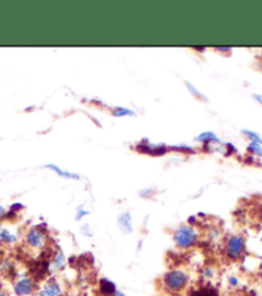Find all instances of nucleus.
Listing matches in <instances>:
<instances>
[{
    "instance_id": "1",
    "label": "nucleus",
    "mask_w": 262,
    "mask_h": 296,
    "mask_svg": "<svg viewBox=\"0 0 262 296\" xmlns=\"http://www.w3.org/2000/svg\"><path fill=\"white\" fill-rule=\"evenodd\" d=\"M200 238V234L197 229L192 226H181L175 230L174 242L179 249L186 250L193 248Z\"/></svg>"
},
{
    "instance_id": "2",
    "label": "nucleus",
    "mask_w": 262,
    "mask_h": 296,
    "mask_svg": "<svg viewBox=\"0 0 262 296\" xmlns=\"http://www.w3.org/2000/svg\"><path fill=\"white\" fill-rule=\"evenodd\" d=\"M188 283V274L181 269H174L164 274V289L170 293H180Z\"/></svg>"
},
{
    "instance_id": "3",
    "label": "nucleus",
    "mask_w": 262,
    "mask_h": 296,
    "mask_svg": "<svg viewBox=\"0 0 262 296\" xmlns=\"http://www.w3.org/2000/svg\"><path fill=\"white\" fill-rule=\"evenodd\" d=\"M245 250V240L243 236L233 234L225 242V255L230 260H238Z\"/></svg>"
},
{
    "instance_id": "4",
    "label": "nucleus",
    "mask_w": 262,
    "mask_h": 296,
    "mask_svg": "<svg viewBox=\"0 0 262 296\" xmlns=\"http://www.w3.org/2000/svg\"><path fill=\"white\" fill-rule=\"evenodd\" d=\"M26 244L32 249H42L45 246V234L39 227H34L25 236Z\"/></svg>"
},
{
    "instance_id": "5",
    "label": "nucleus",
    "mask_w": 262,
    "mask_h": 296,
    "mask_svg": "<svg viewBox=\"0 0 262 296\" xmlns=\"http://www.w3.org/2000/svg\"><path fill=\"white\" fill-rule=\"evenodd\" d=\"M137 151L140 154H147L150 156H162L167 152L168 147L166 144H152L145 139L138 144Z\"/></svg>"
},
{
    "instance_id": "6",
    "label": "nucleus",
    "mask_w": 262,
    "mask_h": 296,
    "mask_svg": "<svg viewBox=\"0 0 262 296\" xmlns=\"http://www.w3.org/2000/svg\"><path fill=\"white\" fill-rule=\"evenodd\" d=\"M14 293L18 296L31 295L35 291V282L28 277H22L14 282Z\"/></svg>"
},
{
    "instance_id": "7",
    "label": "nucleus",
    "mask_w": 262,
    "mask_h": 296,
    "mask_svg": "<svg viewBox=\"0 0 262 296\" xmlns=\"http://www.w3.org/2000/svg\"><path fill=\"white\" fill-rule=\"evenodd\" d=\"M39 296H63V290L57 281L50 279L40 289Z\"/></svg>"
},
{
    "instance_id": "8",
    "label": "nucleus",
    "mask_w": 262,
    "mask_h": 296,
    "mask_svg": "<svg viewBox=\"0 0 262 296\" xmlns=\"http://www.w3.org/2000/svg\"><path fill=\"white\" fill-rule=\"evenodd\" d=\"M50 268L53 269V271H62L63 268H64V265H66V259H64V255L60 252V250H57L56 252H54V255L52 256V259H50Z\"/></svg>"
},
{
    "instance_id": "9",
    "label": "nucleus",
    "mask_w": 262,
    "mask_h": 296,
    "mask_svg": "<svg viewBox=\"0 0 262 296\" xmlns=\"http://www.w3.org/2000/svg\"><path fill=\"white\" fill-rule=\"evenodd\" d=\"M17 241V236L11 232V230L5 228V227L0 226V242L1 244H7V245H12L14 244Z\"/></svg>"
},
{
    "instance_id": "10",
    "label": "nucleus",
    "mask_w": 262,
    "mask_h": 296,
    "mask_svg": "<svg viewBox=\"0 0 262 296\" xmlns=\"http://www.w3.org/2000/svg\"><path fill=\"white\" fill-rule=\"evenodd\" d=\"M196 140L197 142H201V143H204L206 146H210L211 143H220L221 140L219 139V137L215 134V133L212 132H206V133H202V134H200L198 137H196Z\"/></svg>"
},
{
    "instance_id": "11",
    "label": "nucleus",
    "mask_w": 262,
    "mask_h": 296,
    "mask_svg": "<svg viewBox=\"0 0 262 296\" xmlns=\"http://www.w3.org/2000/svg\"><path fill=\"white\" fill-rule=\"evenodd\" d=\"M46 167L50 169V170L54 171L57 175H60V177H62V178H66V179H80L81 178L79 174H75V173H71V171L62 170L60 166H57V165H54V164H48L46 165Z\"/></svg>"
},
{
    "instance_id": "12",
    "label": "nucleus",
    "mask_w": 262,
    "mask_h": 296,
    "mask_svg": "<svg viewBox=\"0 0 262 296\" xmlns=\"http://www.w3.org/2000/svg\"><path fill=\"white\" fill-rule=\"evenodd\" d=\"M119 226L123 233H130V232L133 230V226H131V215H130L129 213H123L122 215L119 218Z\"/></svg>"
},
{
    "instance_id": "13",
    "label": "nucleus",
    "mask_w": 262,
    "mask_h": 296,
    "mask_svg": "<svg viewBox=\"0 0 262 296\" xmlns=\"http://www.w3.org/2000/svg\"><path fill=\"white\" fill-rule=\"evenodd\" d=\"M99 286H101V294L105 296L113 295V294L117 291V290H116L115 283L111 282V281H108V279H105V278L101 279V283H99Z\"/></svg>"
},
{
    "instance_id": "14",
    "label": "nucleus",
    "mask_w": 262,
    "mask_h": 296,
    "mask_svg": "<svg viewBox=\"0 0 262 296\" xmlns=\"http://www.w3.org/2000/svg\"><path fill=\"white\" fill-rule=\"evenodd\" d=\"M247 151L251 154L252 157H257V159L262 160V144L249 142L248 147H247Z\"/></svg>"
},
{
    "instance_id": "15",
    "label": "nucleus",
    "mask_w": 262,
    "mask_h": 296,
    "mask_svg": "<svg viewBox=\"0 0 262 296\" xmlns=\"http://www.w3.org/2000/svg\"><path fill=\"white\" fill-rule=\"evenodd\" d=\"M242 133H243V136H244L245 138H248L249 142L262 144V137L260 136L259 133H256V132H253V130H248V129H243L242 130Z\"/></svg>"
},
{
    "instance_id": "16",
    "label": "nucleus",
    "mask_w": 262,
    "mask_h": 296,
    "mask_svg": "<svg viewBox=\"0 0 262 296\" xmlns=\"http://www.w3.org/2000/svg\"><path fill=\"white\" fill-rule=\"evenodd\" d=\"M112 115L116 117H123V116H135V112L130 108L115 107L112 108Z\"/></svg>"
},
{
    "instance_id": "17",
    "label": "nucleus",
    "mask_w": 262,
    "mask_h": 296,
    "mask_svg": "<svg viewBox=\"0 0 262 296\" xmlns=\"http://www.w3.org/2000/svg\"><path fill=\"white\" fill-rule=\"evenodd\" d=\"M168 150L178 151V152H182V154H196V150L192 147L186 146V144H179V146H172Z\"/></svg>"
},
{
    "instance_id": "18",
    "label": "nucleus",
    "mask_w": 262,
    "mask_h": 296,
    "mask_svg": "<svg viewBox=\"0 0 262 296\" xmlns=\"http://www.w3.org/2000/svg\"><path fill=\"white\" fill-rule=\"evenodd\" d=\"M185 85H186V88H188V91H190V93H192L193 95H194V97H197V98H200V99H202V101H208V99H207L206 97H204V95L202 94V93H201L200 91H198V89H197L196 87H194V85H193V84H190L189 83V81H185Z\"/></svg>"
},
{
    "instance_id": "19",
    "label": "nucleus",
    "mask_w": 262,
    "mask_h": 296,
    "mask_svg": "<svg viewBox=\"0 0 262 296\" xmlns=\"http://www.w3.org/2000/svg\"><path fill=\"white\" fill-rule=\"evenodd\" d=\"M87 211H85L84 209H82V207H80V209H79V211H77V215H76V219L79 220V219H81V218H82V216L84 215H87Z\"/></svg>"
},
{
    "instance_id": "20",
    "label": "nucleus",
    "mask_w": 262,
    "mask_h": 296,
    "mask_svg": "<svg viewBox=\"0 0 262 296\" xmlns=\"http://www.w3.org/2000/svg\"><path fill=\"white\" fill-rule=\"evenodd\" d=\"M253 99L259 102L260 105L262 106V94H253Z\"/></svg>"
},
{
    "instance_id": "21",
    "label": "nucleus",
    "mask_w": 262,
    "mask_h": 296,
    "mask_svg": "<svg viewBox=\"0 0 262 296\" xmlns=\"http://www.w3.org/2000/svg\"><path fill=\"white\" fill-rule=\"evenodd\" d=\"M4 215H5V209H4L3 206H0V220L3 219Z\"/></svg>"
},
{
    "instance_id": "22",
    "label": "nucleus",
    "mask_w": 262,
    "mask_h": 296,
    "mask_svg": "<svg viewBox=\"0 0 262 296\" xmlns=\"http://www.w3.org/2000/svg\"><path fill=\"white\" fill-rule=\"evenodd\" d=\"M230 285L237 286L238 285V278H235V277H231V278H230Z\"/></svg>"
},
{
    "instance_id": "23",
    "label": "nucleus",
    "mask_w": 262,
    "mask_h": 296,
    "mask_svg": "<svg viewBox=\"0 0 262 296\" xmlns=\"http://www.w3.org/2000/svg\"><path fill=\"white\" fill-rule=\"evenodd\" d=\"M111 296H125V295H123L122 293H120V291H116V293L113 294V295H111Z\"/></svg>"
},
{
    "instance_id": "24",
    "label": "nucleus",
    "mask_w": 262,
    "mask_h": 296,
    "mask_svg": "<svg viewBox=\"0 0 262 296\" xmlns=\"http://www.w3.org/2000/svg\"><path fill=\"white\" fill-rule=\"evenodd\" d=\"M259 216H260V219L262 220V205L260 206V209H259Z\"/></svg>"
},
{
    "instance_id": "25",
    "label": "nucleus",
    "mask_w": 262,
    "mask_h": 296,
    "mask_svg": "<svg viewBox=\"0 0 262 296\" xmlns=\"http://www.w3.org/2000/svg\"><path fill=\"white\" fill-rule=\"evenodd\" d=\"M0 296H7V295H5V293H4V291H0Z\"/></svg>"
}]
</instances>
